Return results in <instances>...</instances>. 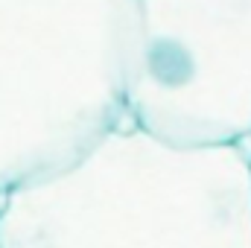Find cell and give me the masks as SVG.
<instances>
[{
	"label": "cell",
	"instance_id": "cell-1",
	"mask_svg": "<svg viewBox=\"0 0 251 248\" xmlns=\"http://www.w3.org/2000/svg\"><path fill=\"white\" fill-rule=\"evenodd\" d=\"M0 248H251L246 146H178L128 120L0 196Z\"/></svg>",
	"mask_w": 251,
	"mask_h": 248
},
{
	"label": "cell",
	"instance_id": "cell-3",
	"mask_svg": "<svg viewBox=\"0 0 251 248\" xmlns=\"http://www.w3.org/2000/svg\"><path fill=\"white\" fill-rule=\"evenodd\" d=\"M123 111L178 146H246L251 0H134Z\"/></svg>",
	"mask_w": 251,
	"mask_h": 248
},
{
	"label": "cell",
	"instance_id": "cell-4",
	"mask_svg": "<svg viewBox=\"0 0 251 248\" xmlns=\"http://www.w3.org/2000/svg\"><path fill=\"white\" fill-rule=\"evenodd\" d=\"M249 158H251V152H249Z\"/></svg>",
	"mask_w": 251,
	"mask_h": 248
},
{
	"label": "cell",
	"instance_id": "cell-2",
	"mask_svg": "<svg viewBox=\"0 0 251 248\" xmlns=\"http://www.w3.org/2000/svg\"><path fill=\"white\" fill-rule=\"evenodd\" d=\"M134 0H0V196L126 117Z\"/></svg>",
	"mask_w": 251,
	"mask_h": 248
}]
</instances>
